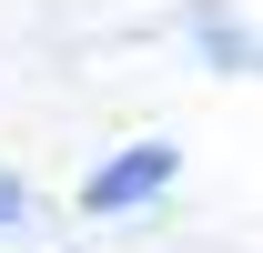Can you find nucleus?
Segmentation results:
<instances>
[{
  "label": "nucleus",
  "instance_id": "obj_1",
  "mask_svg": "<svg viewBox=\"0 0 263 253\" xmlns=\"http://www.w3.org/2000/svg\"><path fill=\"white\" fill-rule=\"evenodd\" d=\"M162 183H172V152H162V142H142V152H122L111 172H91L81 203H91V213H122V203H142V192H162Z\"/></svg>",
  "mask_w": 263,
  "mask_h": 253
},
{
  "label": "nucleus",
  "instance_id": "obj_2",
  "mask_svg": "<svg viewBox=\"0 0 263 253\" xmlns=\"http://www.w3.org/2000/svg\"><path fill=\"white\" fill-rule=\"evenodd\" d=\"M0 223H21V183H10V172H0Z\"/></svg>",
  "mask_w": 263,
  "mask_h": 253
}]
</instances>
